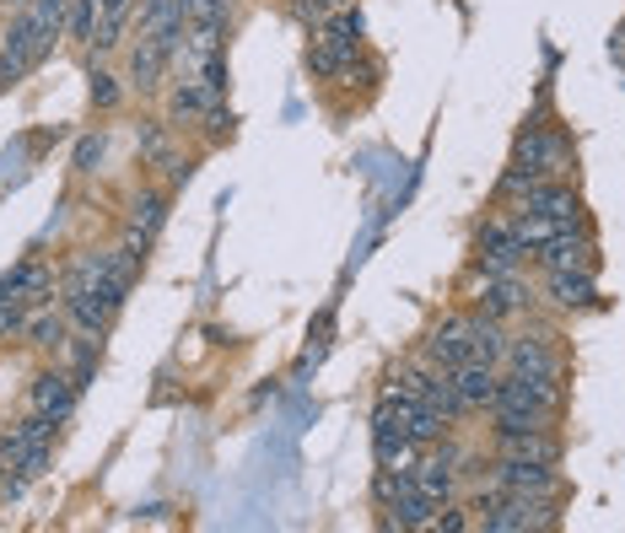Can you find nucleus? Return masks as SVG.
<instances>
[{
	"label": "nucleus",
	"mask_w": 625,
	"mask_h": 533,
	"mask_svg": "<svg viewBox=\"0 0 625 533\" xmlns=\"http://www.w3.org/2000/svg\"><path fill=\"white\" fill-rule=\"evenodd\" d=\"M512 167L528 173V178H561V173H566V140L550 135L545 125H528V130L518 135Z\"/></svg>",
	"instance_id": "7ed1b4c3"
},
{
	"label": "nucleus",
	"mask_w": 625,
	"mask_h": 533,
	"mask_svg": "<svg viewBox=\"0 0 625 533\" xmlns=\"http://www.w3.org/2000/svg\"><path fill=\"white\" fill-rule=\"evenodd\" d=\"M71 404H76V378H71V372H43V378H38V389H33V409H38V415L65 420Z\"/></svg>",
	"instance_id": "ddd939ff"
},
{
	"label": "nucleus",
	"mask_w": 625,
	"mask_h": 533,
	"mask_svg": "<svg viewBox=\"0 0 625 533\" xmlns=\"http://www.w3.org/2000/svg\"><path fill=\"white\" fill-rule=\"evenodd\" d=\"M200 114H205V87L200 81H178L173 98H167V119L173 125H194Z\"/></svg>",
	"instance_id": "412c9836"
},
{
	"label": "nucleus",
	"mask_w": 625,
	"mask_h": 533,
	"mask_svg": "<svg viewBox=\"0 0 625 533\" xmlns=\"http://www.w3.org/2000/svg\"><path fill=\"white\" fill-rule=\"evenodd\" d=\"M523 307H528V291H523L518 275H490V280H485V291H480V313H490V318H512V313H523Z\"/></svg>",
	"instance_id": "9b49d317"
},
{
	"label": "nucleus",
	"mask_w": 625,
	"mask_h": 533,
	"mask_svg": "<svg viewBox=\"0 0 625 533\" xmlns=\"http://www.w3.org/2000/svg\"><path fill=\"white\" fill-rule=\"evenodd\" d=\"M545 285H550L556 307H588L594 302V269H556V275H545Z\"/></svg>",
	"instance_id": "2eb2a0df"
},
{
	"label": "nucleus",
	"mask_w": 625,
	"mask_h": 533,
	"mask_svg": "<svg viewBox=\"0 0 625 533\" xmlns=\"http://www.w3.org/2000/svg\"><path fill=\"white\" fill-rule=\"evenodd\" d=\"M507 361H512V372H523V378H561V361H556V351H550V334H523V340H512V345H507Z\"/></svg>",
	"instance_id": "1a4fd4ad"
},
{
	"label": "nucleus",
	"mask_w": 625,
	"mask_h": 533,
	"mask_svg": "<svg viewBox=\"0 0 625 533\" xmlns=\"http://www.w3.org/2000/svg\"><path fill=\"white\" fill-rule=\"evenodd\" d=\"M518 211H534V216H545V221H556V227H583V200H577L566 183H550V178L534 183Z\"/></svg>",
	"instance_id": "39448f33"
},
{
	"label": "nucleus",
	"mask_w": 625,
	"mask_h": 533,
	"mask_svg": "<svg viewBox=\"0 0 625 533\" xmlns=\"http://www.w3.org/2000/svg\"><path fill=\"white\" fill-rule=\"evenodd\" d=\"M496 485L512 491V496H556V464H528V458H501L496 469Z\"/></svg>",
	"instance_id": "423d86ee"
},
{
	"label": "nucleus",
	"mask_w": 625,
	"mask_h": 533,
	"mask_svg": "<svg viewBox=\"0 0 625 533\" xmlns=\"http://www.w3.org/2000/svg\"><path fill=\"white\" fill-rule=\"evenodd\" d=\"M103 135H87L81 145H76V173H98V162H103Z\"/></svg>",
	"instance_id": "393cba45"
},
{
	"label": "nucleus",
	"mask_w": 625,
	"mask_h": 533,
	"mask_svg": "<svg viewBox=\"0 0 625 533\" xmlns=\"http://www.w3.org/2000/svg\"><path fill=\"white\" fill-rule=\"evenodd\" d=\"M496 389H501V372L490 361H464L454 367V394L464 409H490L496 404Z\"/></svg>",
	"instance_id": "6e6552de"
},
{
	"label": "nucleus",
	"mask_w": 625,
	"mask_h": 533,
	"mask_svg": "<svg viewBox=\"0 0 625 533\" xmlns=\"http://www.w3.org/2000/svg\"><path fill=\"white\" fill-rule=\"evenodd\" d=\"M410 480H416V491H426L437 507L454 496V458L448 453H437V458H421V464H410Z\"/></svg>",
	"instance_id": "f3484780"
},
{
	"label": "nucleus",
	"mask_w": 625,
	"mask_h": 533,
	"mask_svg": "<svg viewBox=\"0 0 625 533\" xmlns=\"http://www.w3.org/2000/svg\"><path fill=\"white\" fill-rule=\"evenodd\" d=\"M507 458H528V464H556L561 458V442L550 431H523V436H501Z\"/></svg>",
	"instance_id": "6ab92c4d"
},
{
	"label": "nucleus",
	"mask_w": 625,
	"mask_h": 533,
	"mask_svg": "<svg viewBox=\"0 0 625 533\" xmlns=\"http://www.w3.org/2000/svg\"><path fill=\"white\" fill-rule=\"evenodd\" d=\"M162 221H167V200H162V194H141V200L130 205V243L146 249L156 232H162Z\"/></svg>",
	"instance_id": "a211bd4d"
},
{
	"label": "nucleus",
	"mask_w": 625,
	"mask_h": 533,
	"mask_svg": "<svg viewBox=\"0 0 625 533\" xmlns=\"http://www.w3.org/2000/svg\"><path fill=\"white\" fill-rule=\"evenodd\" d=\"M65 22H71V0H33L27 11H16L0 38V87H16L27 71H38L54 38L65 33Z\"/></svg>",
	"instance_id": "f257e3e1"
},
{
	"label": "nucleus",
	"mask_w": 625,
	"mask_h": 533,
	"mask_svg": "<svg viewBox=\"0 0 625 533\" xmlns=\"http://www.w3.org/2000/svg\"><path fill=\"white\" fill-rule=\"evenodd\" d=\"M0 296H16V302H27V307H38L43 296H49V265L43 259H27V265H16L5 280H0Z\"/></svg>",
	"instance_id": "f8f14e48"
},
{
	"label": "nucleus",
	"mask_w": 625,
	"mask_h": 533,
	"mask_svg": "<svg viewBox=\"0 0 625 533\" xmlns=\"http://www.w3.org/2000/svg\"><path fill=\"white\" fill-rule=\"evenodd\" d=\"M610 54H615V65H625V22L615 27V38H610Z\"/></svg>",
	"instance_id": "bb28decb"
},
{
	"label": "nucleus",
	"mask_w": 625,
	"mask_h": 533,
	"mask_svg": "<svg viewBox=\"0 0 625 533\" xmlns=\"http://www.w3.org/2000/svg\"><path fill=\"white\" fill-rule=\"evenodd\" d=\"M167 60H173V54H167L156 38H141V43H136V54H130V87H136V92H156V87H162Z\"/></svg>",
	"instance_id": "4468645a"
},
{
	"label": "nucleus",
	"mask_w": 625,
	"mask_h": 533,
	"mask_svg": "<svg viewBox=\"0 0 625 533\" xmlns=\"http://www.w3.org/2000/svg\"><path fill=\"white\" fill-rule=\"evenodd\" d=\"M426 356L437 361V367H464V361H474L469 356V318H448V323H437L432 329V345H426Z\"/></svg>",
	"instance_id": "9d476101"
},
{
	"label": "nucleus",
	"mask_w": 625,
	"mask_h": 533,
	"mask_svg": "<svg viewBox=\"0 0 625 533\" xmlns=\"http://www.w3.org/2000/svg\"><path fill=\"white\" fill-rule=\"evenodd\" d=\"M27 340H33L38 351H54V345H65V318H60V313H38V318L27 323Z\"/></svg>",
	"instance_id": "4be33fe9"
},
{
	"label": "nucleus",
	"mask_w": 625,
	"mask_h": 533,
	"mask_svg": "<svg viewBox=\"0 0 625 533\" xmlns=\"http://www.w3.org/2000/svg\"><path fill=\"white\" fill-rule=\"evenodd\" d=\"M119 98H125L119 81H114L109 71H92V103H98V109H119Z\"/></svg>",
	"instance_id": "b1692460"
},
{
	"label": "nucleus",
	"mask_w": 625,
	"mask_h": 533,
	"mask_svg": "<svg viewBox=\"0 0 625 533\" xmlns=\"http://www.w3.org/2000/svg\"><path fill=\"white\" fill-rule=\"evenodd\" d=\"M469 356H474V361H490V367L507 356L501 318H490V313H474V318H469Z\"/></svg>",
	"instance_id": "dca6fc26"
},
{
	"label": "nucleus",
	"mask_w": 625,
	"mask_h": 533,
	"mask_svg": "<svg viewBox=\"0 0 625 533\" xmlns=\"http://www.w3.org/2000/svg\"><path fill=\"white\" fill-rule=\"evenodd\" d=\"M539 269L545 275H556V269H594L599 265V254H594V238L583 232V227H572V232H561V238H550L539 254Z\"/></svg>",
	"instance_id": "0eeeda50"
},
{
	"label": "nucleus",
	"mask_w": 625,
	"mask_h": 533,
	"mask_svg": "<svg viewBox=\"0 0 625 533\" xmlns=\"http://www.w3.org/2000/svg\"><path fill=\"white\" fill-rule=\"evenodd\" d=\"M345 0H292V11H297V22H308V27H323L334 11H340Z\"/></svg>",
	"instance_id": "5701e85b"
},
{
	"label": "nucleus",
	"mask_w": 625,
	"mask_h": 533,
	"mask_svg": "<svg viewBox=\"0 0 625 533\" xmlns=\"http://www.w3.org/2000/svg\"><path fill=\"white\" fill-rule=\"evenodd\" d=\"M518 259H523V249H518L507 216L485 221V227H480V243H474V265L485 269V280H490V275H518Z\"/></svg>",
	"instance_id": "20e7f679"
},
{
	"label": "nucleus",
	"mask_w": 625,
	"mask_h": 533,
	"mask_svg": "<svg viewBox=\"0 0 625 533\" xmlns=\"http://www.w3.org/2000/svg\"><path fill=\"white\" fill-rule=\"evenodd\" d=\"M356 49H361V11H356V5H340V11L318 27V38L308 43V71L318 76V81H329V76H350Z\"/></svg>",
	"instance_id": "f03ea898"
},
{
	"label": "nucleus",
	"mask_w": 625,
	"mask_h": 533,
	"mask_svg": "<svg viewBox=\"0 0 625 533\" xmlns=\"http://www.w3.org/2000/svg\"><path fill=\"white\" fill-rule=\"evenodd\" d=\"M130 5H136V0H98V27H92V49H98V54L119 43V33H125V16H130Z\"/></svg>",
	"instance_id": "aec40b11"
},
{
	"label": "nucleus",
	"mask_w": 625,
	"mask_h": 533,
	"mask_svg": "<svg viewBox=\"0 0 625 533\" xmlns=\"http://www.w3.org/2000/svg\"><path fill=\"white\" fill-rule=\"evenodd\" d=\"M432 529H443V533H459V529H469V518H464V512H454V507H448V512H443V518H437Z\"/></svg>",
	"instance_id": "a878e982"
},
{
	"label": "nucleus",
	"mask_w": 625,
	"mask_h": 533,
	"mask_svg": "<svg viewBox=\"0 0 625 533\" xmlns=\"http://www.w3.org/2000/svg\"><path fill=\"white\" fill-rule=\"evenodd\" d=\"M27 5H33V0H0V11H11V16H16V11H27Z\"/></svg>",
	"instance_id": "cd10ccee"
},
{
	"label": "nucleus",
	"mask_w": 625,
	"mask_h": 533,
	"mask_svg": "<svg viewBox=\"0 0 625 533\" xmlns=\"http://www.w3.org/2000/svg\"><path fill=\"white\" fill-rule=\"evenodd\" d=\"M0 480H5V458H0Z\"/></svg>",
	"instance_id": "c85d7f7f"
}]
</instances>
